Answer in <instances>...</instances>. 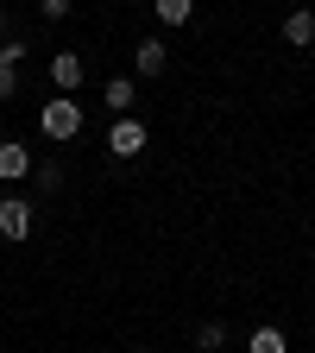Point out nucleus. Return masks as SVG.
I'll return each mask as SVG.
<instances>
[{
    "label": "nucleus",
    "instance_id": "nucleus-2",
    "mask_svg": "<svg viewBox=\"0 0 315 353\" xmlns=\"http://www.w3.org/2000/svg\"><path fill=\"white\" fill-rule=\"evenodd\" d=\"M152 145V132H145V120H132V114H120L114 126H108V152L114 158H139Z\"/></svg>",
    "mask_w": 315,
    "mask_h": 353
},
{
    "label": "nucleus",
    "instance_id": "nucleus-7",
    "mask_svg": "<svg viewBox=\"0 0 315 353\" xmlns=\"http://www.w3.org/2000/svg\"><path fill=\"white\" fill-rule=\"evenodd\" d=\"M32 152L19 145V139H7V145H0V183H19V176H32Z\"/></svg>",
    "mask_w": 315,
    "mask_h": 353
},
{
    "label": "nucleus",
    "instance_id": "nucleus-15",
    "mask_svg": "<svg viewBox=\"0 0 315 353\" xmlns=\"http://www.w3.org/2000/svg\"><path fill=\"white\" fill-rule=\"evenodd\" d=\"M0 26H7V7H0Z\"/></svg>",
    "mask_w": 315,
    "mask_h": 353
},
{
    "label": "nucleus",
    "instance_id": "nucleus-11",
    "mask_svg": "<svg viewBox=\"0 0 315 353\" xmlns=\"http://www.w3.org/2000/svg\"><path fill=\"white\" fill-rule=\"evenodd\" d=\"M32 183H38L44 196H57V190H63V158H38V164H32Z\"/></svg>",
    "mask_w": 315,
    "mask_h": 353
},
{
    "label": "nucleus",
    "instance_id": "nucleus-12",
    "mask_svg": "<svg viewBox=\"0 0 315 353\" xmlns=\"http://www.w3.org/2000/svg\"><path fill=\"white\" fill-rule=\"evenodd\" d=\"M152 13H158V26H190L196 0H152Z\"/></svg>",
    "mask_w": 315,
    "mask_h": 353
},
{
    "label": "nucleus",
    "instance_id": "nucleus-6",
    "mask_svg": "<svg viewBox=\"0 0 315 353\" xmlns=\"http://www.w3.org/2000/svg\"><path fill=\"white\" fill-rule=\"evenodd\" d=\"M164 38H139L132 44V76H164Z\"/></svg>",
    "mask_w": 315,
    "mask_h": 353
},
{
    "label": "nucleus",
    "instance_id": "nucleus-14",
    "mask_svg": "<svg viewBox=\"0 0 315 353\" xmlns=\"http://www.w3.org/2000/svg\"><path fill=\"white\" fill-rule=\"evenodd\" d=\"M38 19H51V26L70 19V0H38Z\"/></svg>",
    "mask_w": 315,
    "mask_h": 353
},
{
    "label": "nucleus",
    "instance_id": "nucleus-3",
    "mask_svg": "<svg viewBox=\"0 0 315 353\" xmlns=\"http://www.w3.org/2000/svg\"><path fill=\"white\" fill-rule=\"evenodd\" d=\"M26 234H32V202H26V196H7V202H0V240L19 246Z\"/></svg>",
    "mask_w": 315,
    "mask_h": 353
},
{
    "label": "nucleus",
    "instance_id": "nucleus-5",
    "mask_svg": "<svg viewBox=\"0 0 315 353\" xmlns=\"http://www.w3.org/2000/svg\"><path fill=\"white\" fill-rule=\"evenodd\" d=\"M82 76H88V70H82V57H76V51H57V57H51V82H57V95H76Z\"/></svg>",
    "mask_w": 315,
    "mask_h": 353
},
{
    "label": "nucleus",
    "instance_id": "nucleus-4",
    "mask_svg": "<svg viewBox=\"0 0 315 353\" xmlns=\"http://www.w3.org/2000/svg\"><path fill=\"white\" fill-rule=\"evenodd\" d=\"M19 57H26V44L0 38V101H13V88H19Z\"/></svg>",
    "mask_w": 315,
    "mask_h": 353
},
{
    "label": "nucleus",
    "instance_id": "nucleus-10",
    "mask_svg": "<svg viewBox=\"0 0 315 353\" xmlns=\"http://www.w3.org/2000/svg\"><path fill=\"white\" fill-rule=\"evenodd\" d=\"M246 353H290V341H284V328L265 322V328H252V334H246Z\"/></svg>",
    "mask_w": 315,
    "mask_h": 353
},
{
    "label": "nucleus",
    "instance_id": "nucleus-13",
    "mask_svg": "<svg viewBox=\"0 0 315 353\" xmlns=\"http://www.w3.org/2000/svg\"><path fill=\"white\" fill-rule=\"evenodd\" d=\"M221 341H227V328H221V322H202V328H196V347H202V353H221Z\"/></svg>",
    "mask_w": 315,
    "mask_h": 353
},
{
    "label": "nucleus",
    "instance_id": "nucleus-8",
    "mask_svg": "<svg viewBox=\"0 0 315 353\" xmlns=\"http://www.w3.org/2000/svg\"><path fill=\"white\" fill-rule=\"evenodd\" d=\"M284 44H290V51H309V44H315V7H296L284 19Z\"/></svg>",
    "mask_w": 315,
    "mask_h": 353
},
{
    "label": "nucleus",
    "instance_id": "nucleus-9",
    "mask_svg": "<svg viewBox=\"0 0 315 353\" xmlns=\"http://www.w3.org/2000/svg\"><path fill=\"white\" fill-rule=\"evenodd\" d=\"M132 101H139V76H114L108 82V114L120 120V114H132Z\"/></svg>",
    "mask_w": 315,
    "mask_h": 353
},
{
    "label": "nucleus",
    "instance_id": "nucleus-1",
    "mask_svg": "<svg viewBox=\"0 0 315 353\" xmlns=\"http://www.w3.org/2000/svg\"><path fill=\"white\" fill-rule=\"evenodd\" d=\"M38 126H44V139H51V145H70L76 132H82V101H70V95H57V101H44Z\"/></svg>",
    "mask_w": 315,
    "mask_h": 353
}]
</instances>
